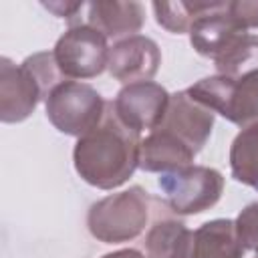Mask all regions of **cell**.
Here are the masks:
<instances>
[{
    "label": "cell",
    "mask_w": 258,
    "mask_h": 258,
    "mask_svg": "<svg viewBox=\"0 0 258 258\" xmlns=\"http://www.w3.org/2000/svg\"><path fill=\"white\" fill-rule=\"evenodd\" d=\"M139 133L123 125L107 103L103 121L75 143V169L89 185L119 187L139 167Z\"/></svg>",
    "instance_id": "6da1fadb"
},
{
    "label": "cell",
    "mask_w": 258,
    "mask_h": 258,
    "mask_svg": "<svg viewBox=\"0 0 258 258\" xmlns=\"http://www.w3.org/2000/svg\"><path fill=\"white\" fill-rule=\"evenodd\" d=\"M151 196L141 185L111 194L91 206L87 228L99 242H129L145 230L151 216Z\"/></svg>",
    "instance_id": "7a4b0ae2"
},
{
    "label": "cell",
    "mask_w": 258,
    "mask_h": 258,
    "mask_svg": "<svg viewBox=\"0 0 258 258\" xmlns=\"http://www.w3.org/2000/svg\"><path fill=\"white\" fill-rule=\"evenodd\" d=\"M185 91L191 99L242 129L258 123V71L240 79L224 75L206 77Z\"/></svg>",
    "instance_id": "3957f363"
},
{
    "label": "cell",
    "mask_w": 258,
    "mask_h": 258,
    "mask_svg": "<svg viewBox=\"0 0 258 258\" xmlns=\"http://www.w3.org/2000/svg\"><path fill=\"white\" fill-rule=\"evenodd\" d=\"M157 183L169 212L179 216H194L210 210L224 191V175L206 165H187L161 173Z\"/></svg>",
    "instance_id": "277c9868"
},
{
    "label": "cell",
    "mask_w": 258,
    "mask_h": 258,
    "mask_svg": "<svg viewBox=\"0 0 258 258\" xmlns=\"http://www.w3.org/2000/svg\"><path fill=\"white\" fill-rule=\"evenodd\" d=\"M107 111V101L87 83L64 81L46 99L48 121L64 135L83 137L95 129Z\"/></svg>",
    "instance_id": "5b68a950"
},
{
    "label": "cell",
    "mask_w": 258,
    "mask_h": 258,
    "mask_svg": "<svg viewBox=\"0 0 258 258\" xmlns=\"http://www.w3.org/2000/svg\"><path fill=\"white\" fill-rule=\"evenodd\" d=\"M105 34L91 24L71 26L54 44V60L67 79H93L109 64Z\"/></svg>",
    "instance_id": "8992f818"
},
{
    "label": "cell",
    "mask_w": 258,
    "mask_h": 258,
    "mask_svg": "<svg viewBox=\"0 0 258 258\" xmlns=\"http://www.w3.org/2000/svg\"><path fill=\"white\" fill-rule=\"evenodd\" d=\"M167 103L169 93L161 85L153 81H141L125 85L117 93L115 101H111V109L123 125L141 133L145 129L153 131L161 123Z\"/></svg>",
    "instance_id": "52a82bcc"
},
{
    "label": "cell",
    "mask_w": 258,
    "mask_h": 258,
    "mask_svg": "<svg viewBox=\"0 0 258 258\" xmlns=\"http://www.w3.org/2000/svg\"><path fill=\"white\" fill-rule=\"evenodd\" d=\"M44 99L42 87L26 64L0 58V119L2 123L24 121Z\"/></svg>",
    "instance_id": "ba28073f"
},
{
    "label": "cell",
    "mask_w": 258,
    "mask_h": 258,
    "mask_svg": "<svg viewBox=\"0 0 258 258\" xmlns=\"http://www.w3.org/2000/svg\"><path fill=\"white\" fill-rule=\"evenodd\" d=\"M214 111L198 103L187 95V91H179L169 95V103L161 123L155 129H163L181 139L191 151L200 153L212 135L214 129Z\"/></svg>",
    "instance_id": "9c48e42d"
},
{
    "label": "cell",
    "mask_w": 258,
    "mask_h": 258,
    "mask_svg": "<svg viewBox=\"0 0 258 258\" xmlns=\"http://www.w3.org/2000/svg\"><path fill=\"white\" fill-rule=\"evenodd\" d=\"M161 64V52L155 40L135 34L115 42L109 50V73L113 79L131 85L151 81Z\"/></svg>",
    "instance_id": "30bf717a"
},
{
    "label": "cell",
    "mask_w": 258,
    "mask_h": 258,
    "mask_svg": "<svg viewBox=\"0 0 258 258\" xmlns=\"http://www.w3.org/2000/svg\"><path fill=\"white\" fill-rule=\"evenodd\" d=\"M145 22V8L141 2H107L97 0L87 4V24L97 28L105 38L123 40L135 36Z\"/></svg>",
    "instance_id": "8fae6325"
},
{
    "label": "cell",
    "mask_w": 258,
    "mask_h": 258,
    "mask_svg": "<svg viewBox=\"0 0 258 258\" xmlns=\"http://www.w3.org/2000/svg\"><path fill=\"white\" fill-rule=\"evenodd\" d=\"M198 153L163 129H153L139 145V167L153 173H169L194 163Z\"/></svg>",
    "instance_id": "7c38bea8"
},
{
    "label": "cell",
    "mask_w": 258,
    "mask_h": 258,
    "mask_svg": "<svg viewBox=\"0 0 258 258\" xmlns=\"http://www.w3.org/2000/svg\"><path fill=\"white\" fill-rule=\"evenodd\" d=\"M246 30L230 16L228 2H226L224 8L206 14L204 18H200L191 26V30H189V42H191V46L196 48L198 54L216 60Z\"/></svg>",
    "instance_id": "4fadbf2b"
},
{
    "label": "cell",
    "mask_w": 258,
    "mask_h": 258,
    "mask_svg": "<svg viewBox=\"0 0 258 258\" xmlns=\"http://www.w3.org/2000/svg\"><path fill=\"white\" fill-rule=\"evenodd\" d=\"M244 246L238 240L234 220H212L202 224L191 238L187 258H242Z\"/></svg>",
    "instance_id": "5bb4252c"
},
{
    "label": "cell",
    "mask_w": 258,
    "mask_h": 258,
    "mask_svg": "<svg viewBox=\"0 0 258 258\" xmlns=\"http://www.w3.org/2000/svg\"><path fill=\"white\" fill-rule=\"evenodd\" d=\"M194 232L173 218L155 220L145 236V258H187Z\"/></svg>",
    "instance_id": "9a60e30c"
},
{
    "label": "cell",
    "mask_w": 258,
    "mask_h": 258,
    "mask_svg": "<svg viewBox=\"0 0 258 258\" xmlns=\"http://www.w3.org/2000/svg\"><path fill=\"white\" fill-rule=\"evenodd\" d=\"M226 2H198V0H177V2H153L151 8L155 12V20L167 32L183 34L189 32L191 26L210 12L224 8Z\"/></svg>",
    "instance_id": "2e32d148"
},
{
    "label": "cell",
    "mask_w": 258,
    "mask_h": 258,
    "mask_svg": "<svg viewBox=\"0 0 258 258\" xmlns=\"http://www.w3.org/2000/svg\"><path fill=\"white\" fill-rule=\"evenodd\" d=\"M232 177L258 189V123L242 129L230 147Z\"/></svg>",
    "instance_id": "e0dca14e"
},
{
    "label": "cell",
    "mask_w": 258,
    "mask_h": 258,
    "mask_svg": "<svg viewBox=\"0 0 258 258\" xmlns=\"http://www.w3.org/2000/svg\"><path fill=\"white\" fill-rule=\"evenodd\" d=\"M214 67L218 75L230 79H240L242 75L258 71V36L248 32L238 36L234 44L214 60Z\"/></svg>",
    "instance_id": "ac0fdd59"
},
{
    "label": "cell",
    "mask_w": 258,
    "mask_h": 258,
    "mask_svg": "<svg viewBox=\"0 0 258 258\" xmlns=\"http://www.w3.org/2000/svg\"><path fill=\"white\" fill-rule=\"evenodd\" d=\"M238 240L242 242L244 250H254L258 254V202L248 204L238 218L234 220Z\"/></svg>",
    "instance_id": "d6986e66"
},
{
    "label": "cell",
    "mask_w": 258,
    "mask_h": 258,
    "mask_svg": "<svg viewBox=\"0 0 258 258\" xmlns=\"http://www.w3.org/2000/svg\"><path fill=\"white\" fill-rule=\"evenodd\" d=\"M230 16L244 28H258V0H234L228 2Z\"/></svg>",
    "instance_id": "ffe728a7"
},
{
    "label": "cell",
    "mask_w": 258,
    "mask_h": 258,
    "mask_svg": "<svg viewBox=\"0 0 258 258\" xmlns=\"http://www.w3.org/2000/svg\"><path fill=\"white\" fill-rule=\"evenodd\" d=\"M42 6L50 12H54L58 18H67V20H73L77 16V12L87 8L85 2H42Z\"/></svg>",
    "instance_id": "44dd1931"
},
{
    "label": "cell",
    "mask_w": 258,
    "mask_h": 258,
    "mask_svg": "<svg viewBox=\"0 0 258 258\" xmlns=\"http://www.w3.org/2000/svg\"><path fill=\"white\" fill-rule=\"evenodd\" d=\"M103 258H145L139 250H133V248H123V250H117V252H109L105 254Z\"/></svg>",
    "instance_id": "7402d4cb"
},
{
    "label": "cell",
    "mask_w": 258,
    "mask_h": 258,
    "mask_svg": "<svg viewBox=\"0 0 258 258\" xmlns=\"http://www.w3.org/2000/svg\"><path fill=\"white\" fill-rule=\"evenodd\" d=\"M254 258H258V254H256V256H254Z\"/></svg>",
    "instance_id": "603a6c76"
}]
</instances>
